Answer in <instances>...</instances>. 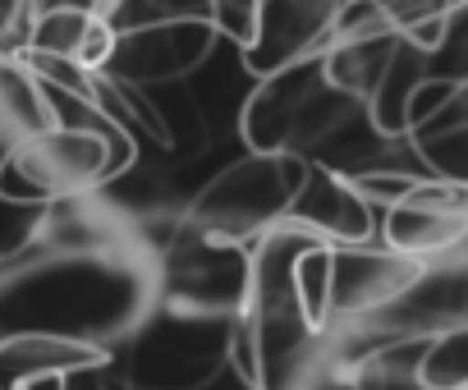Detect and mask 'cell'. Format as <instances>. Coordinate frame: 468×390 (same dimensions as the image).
I'll use <instances>...</instances> for the list:
<instances>
[{
  "mask_svg": "<svg viewBox=\"0 0 468 390\" xmlns=\"http://www.w3.org/2000/svg\"><path fill=\"white\" fill-rule=\"evenodd\" d=\"M290 294H294L299 317L313 331H326L335 321V248L331 244H313L294 258Z\"/></svg>",
  "mask_w": 468,
  "mask_h": 390,
  "instance_id": "1",
  "label": "cell"
},
{
  "mask_svg": "<svg viewBox=\"0 0 468 390\" xmlns=\"http://www.w3.org/2000/svg\"><path fill=\"white\" fill-rule=\"evenodd\" d=\"M15 390H69V372H60V367H47V372H33V376H24Z\"/></svg>",
  "mask_w": 468,
  "mask_h": 390,
  "instance_id": "2",
  "label": "cell"
}]
</instances>
